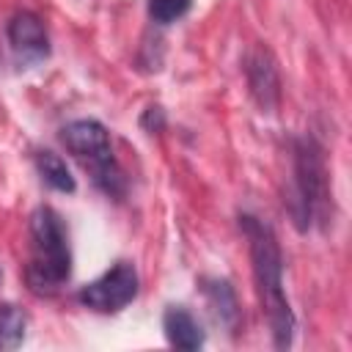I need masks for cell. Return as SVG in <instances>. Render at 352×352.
<instances>
[{"mask_svg": "<svg viewBox=\"0 0 352 352\" xmlns=\"http://www.w3.org/2000/svg\"><path fill=\"white\" fill-rule=\"evenodd\" d=\"M25 314L11 305V302H3L0 305V349H16L25 338Z\"/></svg>", "mask_w": 352, "mask_h": 352, "instance_id": "8fae6325", "label": "cell"}, {"mask_svg": "<svg viewBox=\"0 0 352 352\" xmlns=\"http://www.w3.org/2000/svg\"><path fill=\"white\" fill-rule=\"evenodd\" d=\"M36 168H38V173H41V179L52 187V190H58V192H74V176H72V170L66 168V162L55 154V151H38L36 154Z\"/></svg>", "mask_w": 352, "mask_h": 352, "instance_id": "30bf717a", "label": "cell"}, {"mask_svg": "<svg viewBox=\"0 0 352 352\" xmlns=\"http://www.w3.org/2000/svg\"><path fill=\"white\" fill-rule=\"evenodd\" d=\"M204 294L209 300V308H212L214 319L220 324H226L228 330H234L236 322H239V305H236V294H234L231 283L220 280V278L204 280Z\"/></svg>", "mask_w": 352, "mask_h": 352, "instance_id": "9c48e42d", "label": "cell"}, {"mask_svg": "<svg viewBox=\"0 0 352 352\" xmlns=\"http://www.w3.org/2000/svg\"><path fill=\"white\" fill-rule=\"evenodd\" d=\"M60 140L77 160H82L94 168V179L104 192H110V195L124 192V176L116 168L113 148H110V135L99 121H94V118L72 121V124L63 126Z\"/></svg>", "mask_w": 352, "mask_h": 352, "instance_id": "3957f363", "label": "cell"}, {"mask_svg": "<svg viewBox=\"0 0 352 352\" xmlns=\"http://www.w3.org/2000/svg\"><path fill=\"white\" fill-rule=\"evenodd\" d=\"M242 231L250 239V258H253V275L258 286V297L267 314V322L275 336V346L286 349L294 336V314L289 308L286 292H283V256L280 245L267 223L258 217L245 214L242 217Z\"/></svg>", "mask_w": 352, "mask_h": 352, "instance_id": "6da1fadb", "label": "cell"}, {"mask_svg": "<svg viewBox=\"0 0 352 352\" xmlns=\"http://www.w3.org/2000/svg\"><path fill=\"white\" fill-rule=\"evenodd\" d=\"M327 170L322 160V148L302 138L294 148V195H292V214L300 228H308L314 217H324L327 209Z\"/></svg>", "mask_w": 352, "mask_h": 352, "instance_id": "277c9868", "label": "cell"}, {"mask_svg": "<svg viewBox=\"0 0 352 352\" xmlns=\"http://www.w3.org/2000/svg\"><path fill=\"white\" fill-rule=\"evenodd\" d=\"M162 327H165V336L173 346L179 349H201L204 346V330L201 324L195 322V316L182 308V305H170L162 316Z\"/></svg>", "mask_w": 352, "mask_h": 352, "instance_id": "ba28073f", "label": "cell"}, {"mask_svg": "<svg viewBox=\"0 0 352 352\" xmlns=\"http://www.w3.org/2000/svg\"><path fill=\"white\" fill-rule=\"evenodd\" d=\"M138 270L135 264L129 261H118L113 264L102 278L91 280L88 286L80 289L77 300L91 308V311H99V314H113V311H121L126 308L135 297H138Z\"/></svg>", "mask_w": 352, "mask_h": 352, "instance_id": "5b68a950", "label": "cell"}, {"mask_svg": "<svg viewBox=\"0 0 352 352\" xmlns=\"http://www.w3.org/2000/svg\"><path fill=\"white\" fill-rule=\"evenodd\" d=\"M192 0H148V14L157 25H170L190 11Z\"/></svg>", "mask_w": 352, "mask_h": 352, "instance_id": "7c38bea8", "label": "cell"}, {"mask_svg": "<svg viewBox=\"0 0 352 352\" xmlns=\"http://www.w3.org/2000/svg\"><path fill=\"white\" fill-rule=\"evenodd\" d=\"M72 275L69 234L60 214L50 206H38L30 214V261L25 280L33 294H55Z\"/></svg>", "mask_w": 352, "mask_h": 352, "instance_id": "7a4b0ae2", "label": "cell"}, {"mask_svg": "<svg viewBox=\"0 0 352 352\" xmlns=\"http://www.w3.org/2000/svg\"><path fill=\"white\" fill-rule=\"evenodd\" d=\"M8 41L22 66H33L50 55V36L33 11H16L8 22Z\"/></svg>", "mask_w": 352, "mask_h": 352, "instance_id": "8992f818", "label": "cell"}, {"mask_svg": "<svg viewBox=\"0 0 352 352\" xmlns=\"http://www.w3.org/2000/svg\"><path fill=\"white\" fill-rule=\"evenodd\" d=\"M248 85H250V94L258 102V107L264 113H272L280 99V80H278L275 60L270 58V52L264 47H256L248 58Z\"/></svg>", "mask_w": 352, "mask_h": 352, "instance_id": "52a82bcc", "label": "cell"}]
</instances>
